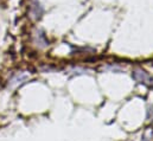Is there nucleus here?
Returning a JSON list of instances; mask_svg holds the SVG:
<instances>
[{"label": "nucleus", "instance_id": "nucleus-2", "mask_svg": "<svg viewBox=\"0 0 153 141\" xmlns=\"http://www.w3.org/2000/svg\"><path fill=\"white\" fill-rule=\"evenodd\" d=\"M42 13H43V8H42L39 1L38 0H32V4H31V14H32V17L35 19H38V18H40Z\"/></svg>", "mask_w": 153, "mask_h": 141}, {"label": "nucleus", "instance_id": "nucleus-3", "mask_svg": "<svg viewBox=\"0 0 153 141\" xmlns=\"http://www.w3.org/2000/svg\"><path fill=\"white\" fill-rule=\"evenodd\" d=\"M36 37L38 38V39H37V43H38L40 46H46V45H48V42L45 40V37H44V35H43L40 31L37 32ZM38 44H37V45H38Z\"/></svg>", "mask_w": 153, "mask_h": 141}, {"label": "nucleus", "instance_id": "nucleus-4", "mask_svg": "<svg viewBox=\"0 0 153 141\" xmlns=\"http://www.w3.org/2000/svg\"><path fill=\"white\" fill-rule=\"evenodd\" d=\"M151 121H153V108H152V120Z\"/></svg>", "mask_w": 153, "mask_h": 141}, {"label": "nucleus", "instance_id": "nucleus-1", "mask_svg": "<svg viewBox=\"0 0 153 141\" xmlns=\"http://www.w3.org/2000/svg\"><path fill=\"white\" fill-rule=\"evenodd\" d=\"M132 76L137 82H139L141 84H145V85L150 84V82H151V77L147 75V72H145L143 69H135L133 71Z\"/></svg>", "mask_w": 153, "mask_h": 141}]
</instances>
